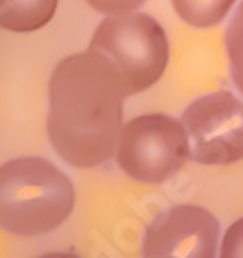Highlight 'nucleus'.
Returning <instances> with one entry per match:
<instances>
[{
    "instance_id": "9",
    "label": "nucleus",
    "mask_w": 243,
    "mask_h": 258,
    "mask_svg": "<svg viewBox=\"0 0 243 258\" xmlns=\"http://www.w3.org/2000/svg\"><path fill=\"white\" fill-rule=\"evenodd\" d=\"M223 44H226V53L230 59V77L236 90L243 94V0L239 7L234 9L232 18H230L226 35H223Z\"/></svg>"
},
{
    "instance_id": "11",
    "label": "nucleus",
    "mask_w": 243,
    "mask_h": 258,
    "mask_svg": "<svg viewBox=\"0 0 243 258\" xmlns=\"http://www.w3.org/2000/svg\"><path fill=\"white\" fill-rule=\"evenodd\" d=\"M88 5L105 16H120V14H132L138 11L147 0H86Z\"/></svg>"
},
{
    "instance_id": "4",
    "label": "nucleus",
    "mask_w": 243,
    "mask_h": 258,
    "mask_svg": "<svg viewBox=\"0 0 243 258\" xmlns=\"http://www.w3.org/2000/svg\"><path fill=\"white\" fill-rule=\"evenodd\" d=\"M189 160L182 120L167 114H143L125 122L116 145L118 169L140 184H162Z\"/></svg>"
},
{
    "instance_id": "2",
    "label": "nucleus",
    "mask_w": 243,
    "mask_h": 258,
    "mask_svg": "<svg viewBox=\"0 0 243 258\" xmlns=\"http://www.w3.org/2000/svg\"><path fill=\"white\" fill-rule=\"evenodd\" d=\"M75 208L70 177L44 158H14L0 164V228L16 236H42Z\"/></svg>"
},
{
    "instance_id": "8",
    "label": "nucleus",
    "mask_w": 243,
    "mask_h": 258,
    "mask_svg": "<svg viewBox=\"0 0 243 258\" xmlns=\"http://www.w3.org/2000/svg\"><path fill=\"white\" fill-rule=\"evenodd\" d=\"M236 0H171L177 16L197 29L215 27L226 20Z\"/></svg>"
},
{
    "instance_id": "12",
    "label": "nucleus",
    "mask_w": 243,
    "mask_h": 258,
    "mask_svg": "<svg viewBox=\"0 0 243 258\" xmlns=\"http://www.w3.org/2000/svg\"><path fill=\"white\" fill-rule=\"evenodd\" d=\"M37 258H81V256H77L75 251H48V254H42Z\"/></svg>"
},
{
    "instance_id": "6",
    "label": "nucleus",
    "mask_w": 243,
    "mask_h": 258,
    "mask_svg": "<svg viewBox=\"0 0 243 258\" xmlns=\"http://www.w3.org/2000/svg\"><path fill=\"white\" fill-rule=\"evenodd\" d=\"M219 221L202 206L180 204L147 225L143 258H217Z\"/></svg>"
},
{
    "instance_id": "10",
    "label": "nucleus",
    "mask_w": 243,
    "mask_h": 258,
    "mask_svg": "<svg viewBox=\"0 0 243 258\" xmlns=\"http://www.w3.org/2000/svg\"><path fill=\"white\" fill-rule=\"evenodd\" d=\"M219 258H243V217L230 225L223 234Z\"/></svg>"
},
{
    "instance_id": "3",
    "label": "nucleus",
    "mask_w": 243,
    "mask_h": 258,
    "mask_svg": "<svg viewBox=\"0 0 243 258\" xmlns=\"http://www.w3.org/2000/svg\"><path fill=\"white\" fill-rule=\"evenodd\" d=\"M88 48L97 50L116 66L130 94L156 86L169 63L167 33L158 20L140 11L103 18L94 29Z\"/></svg>"
},
{
    "instance_id": "7",
    "label": "nucleus",
    "mask_w": 243,
    "mask_h": 258,
    "mask_svg": "<svg viewBox=\"0 0 243 258\" xmlns=\"http://www.w3.org/2000/svg\"><path fill=\"white\" fill-rule=\"evenodd\" d=\"M59 0H0V29L31 33L53 20Z\"/></svg>"
},
{
    "instance_id": "5",
    "label": "nucleus",
    "mask_w": 243,
    "mask_h": 258,
    "mask_svg": "<svg viewBox=\"0 0 243 258\" xmlns=\"http://www.w3.org/2000/svg\"><path fill=\"white\" fill-rule=\"evenodd\" d=\"M189 158L197 164L226 166L243 160V101L228 90L200 96L182 114Z\"/></svg>"
},
{
    "instance_id": "1",
    "label": "nucleus",
    "mask_w": 243,
    "mask_h": 258,
    "mask_svg": "<svg viewBox=\"0 0 243 258\" xmlns=\"http://www.w3.org/2000/svg\"><path fill=\"white\" fill-rule=\"evenodd\" d=\"M127 96L123 75L107 57L90 48L64 57L48 81L46 132L57 156L77 169L116 156Z\"/></svg>"
}]
</instances>
